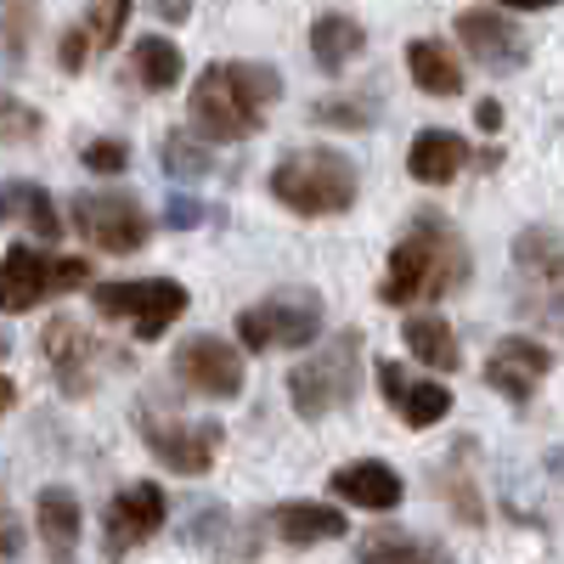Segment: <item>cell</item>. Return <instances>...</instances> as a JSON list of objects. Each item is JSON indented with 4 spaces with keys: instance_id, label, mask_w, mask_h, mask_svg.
<instances>
[{
    "instance_id": "obj_37",
    "label": "cell",
    "mask_w": 564,
    "mask_h": 564,
    "mask_svg": "<svg viewBox=\"0 0 564 564\" xmlns=\"http://www.w3.org/2000/svg\"><path fill=\"white\" fill-rule=\"evenodd\" d=\"M12 406H18V384L7 379V372H0V417H7Z\"/></svg>"
},
{
    "instance_id": "obj_29",
    "label": "cell",
    "mask_w": 564,
    "mask_h": 564,
    "mask_svg": "<svg viewBox=\"0 0 564 564\" xmlns=\"http://www.w3.org/2000/svg\"><path fill=\"white\" fill-rule=\"evenodd\" d=\"M316 124H334V130H367L372 119H379V108H372V97H322L311 108Z\"/></svg>"
},
{
    "instance_id": "obj_30",
    "label": "cell",
    "mask_w": 564,
    "mask_h": 564,
    "mask_svg": "<svg viewBox=\"0 0 564 564\" xmlns=\"http://www.w3.org/2000/svg\"><path fill=\"white\" fill-rule=\"evenodd\" d=\"M29 34H34V7H29V0H7V7H0V57L23 63Z\"/></svg>"
},
{
    "instance_id": "obj_22",
    "label": "cell",
    "mask_w": 564,
    "mask_h": 564,
    "mask_svg": "<svg viewBox=\"0 0 564 564\" xmlns=\"http://www.w3.org/2000/svg\"><path fill=\"white\" fill-rule=\"evenodd\" d=\"M401 345L412 350V361H423L430 372H457L463 367V350H457V334L441 311H412L406 327H401Z\"/></svg>"
},
{
    "instance_id": "obj_10",
    "label": "cell",
    "mask_w": 564,
    "mask_h": 564,
    "mask_svg": "<svg viewBox=\"0 0 564 564\" xmlns=\"http://www.w3.org/2000/svg\"><path fill=\"white\" fill-rule=\"evenodd\" d=\"M170 367H175V379L193 395H209V401H238L243 395V350L215 339V334L181 339Z\"/></svg>"
},
{
    "instance_id": "obj_7",
    "label": "cell",
    "mask_w": 564,
    "mask_h": 564,
    "mask_svg": "<svg viewBox=\"0 0 564 564\" xmlns=\"http://www.w3.org/2000/svg\"><path fill=\"white\" fill-rule=\"evenodd\" d=\"M90 305L108 322H130V334L141 345H153L170 322L186 316L193 294H186L175 276H130V282H102V289L90 294Z\"/></svg>"
},
{
    "instance_id": "obj_18",
    "label": "cell",
    "mask_w": 564,
    "mask_h": 564,
    "mask_svg": "<svg viewBox=\"0 0 564 564\" xmlns=\"http://www.w3.org/2000/svg\"><path fill=\"white\" fill-rule=\"evenodd\" d=\"M34 531L52 564H74L79 558V497L68 486H45L34 497Z\"/></svg>"
},
{
    "instance_id": "obj_3",
    "label": "cell",
    "mask_w": 564,
    "mask_h": 564,
    "mask_svg": "<svg viewBox=\"0 0 564 564\" xmlns=\"http://www.w3.org/2000/svg\"><path fill=\"white\" fill-rule=\"evenodd\" d=\"M356 164L334 148H300V153H282L271 170V198L282 209H294L305 220L322 215H345L356 204Z\"/></svg>"
},
{
    "instance_id": "obj_6",
    "label": "cell",
    "mask_w": 564,
    "mask_h": 564,
    "mask_svg": "<svg viewBox=\"0 0 564 564\" xmlns=\"http://www.w3.org/2000/svg\"><path fill=\"white\" fill-rule=\"evenodd\" d=\"M90 282V260L79 254H45V249H29V243H12L0 254V311L7 316H23L57 294H74Z\"/></svg>"
},
{
    "instance_id": "obj_9",
    "label": "cell",
    "mask_w": 564,
    "mask_h": 564,
    "mask_svg": "<svg viewBox=\"0 0 564 564\" xmlns=\"http://www.w3.org/2000/svg\"><path fill=\"white\" fill-rule=\"evenodd\" d=\"M74 231L97 249V254H135L141 243L153 238V215L141 209L135 193H79L68 204Z\"/></svg>"
},
{
    "instance_id": "obj_25",
    "label": "cell",
    "mask_w": 564,
    "mask_h": 564,
    "mask_svg": "<svg viewBox=\"0 0 564 564\" xmlns=\"http://www.w3.org/2000/svg\"><path fill=\"white\" fill-rule=\"evenodd\" d=\"M356 564H457L441 542L430 536H406V531H372L361 547H356Z\"/></svg>"
},
{
    "instance_id": "obj_39",
    "label": "cell",
    "mask_w": 564,
    "mask_h": 564,
    "mask_svg": "<svg viewBox=\"0 0 564 564\" xmlns=\"http://www.w3.org/2000/svg\"><path fill=\"white\" fill-rule=\"evenodd\" d=\"M0 356H7V339H0Z\"/></svg>"
},
{
    "instance_id": "obj_31",
    "label": "cell",
    "mask_w": 564,
    "mask_h": 564,
    "mask_svg": "<svg viewBox=\"0 0 564 564\" xmlns=\"http://www.w3.org/2000/svg\"><path fill=\"white\" fill-rule=\"evenodd\" d=\"M34 135H40V113L0 90V141H34Z\"/></svg>"
},
{
    "instance_id": "obj_11",
    "label": "cell",
    "mask_w": 564,
    "mask_h": 564,
    "mask_svg": "<svg viewBox=\"0 0 564 564\" xmlns=\"http://www.w3.org/2000/svg\"><path fill=\"white\" fill-rule=\"evenodd\" d=\"M141 446H148L164 468H175V475H204V468L215 463L220 452V430L215 423H186V417H153L141 412Z\"/></svg>"
},
{
    "instance_id": "obj_28",
    "label": "cell",
    "mask_w": 564,
    "mask_h": 564,
    "mask_svg": "<svg viewBox=\"0 0 564 564\" xmlns=\"http://www.w3.org/2000/svg\"><path fill=\"white\" fill-rule=\"evenodd\" d=\"M124 23H130V0H90V12H85V23H79V34L90 40V57L113 52L119 34H124Z\"/></svg>"
},
{
    "instance_id": "obj_35",
    "label": "cell",
    "mask_w": 564,
    "mask_h": 564,
    "mask_svg": "<svg viewBox=\"0 0 564 564\" xmlns=\"http://www.w3.org/2000/svg\"><path fill=\"white\" fill-rule=\"evenodd\" d=\"M186 12H193V0H159V18L164 23H181Z\"/></svg>"
},
{
    "instance_id": "obj_12",
    "label": "cell",
    "mask_w": 564,
    "mask_h": 564,
    "mask_svg": "<svg viewBox=\"0 0 564 564\" xmlns=\"http://www.w3.org/2000/svg\"><path fill=\"white\" fill-rule=\"evenodd\" d=\"M164 513H170V502H164V486H153V480H135V486H124L113 502H108V531H102V547H108V558H124L130 547H141V542H153L159 531H164Z\"/></svg>"
},
{
    "instance_id": "obj_15",
    "label": "cell",
    "mask_w": 564,
    "mask_h": 564,
    "mask_svg": "<svg viewBox=\"0 0 564 564\" xmlns=\"http://www.w3.org/2000/svg\"><path fill=\"white\" fill-rule=\"evenodd\" d=\"M547 372H553V350L536 345V339H520V334L497 339L491 356H486V384L497 395H508V401H525Z\"/></svg>"
},
{
    "instance_id": "obj_20",
    "label": "cell",
    "mask_w": 564,
    "mask_h": 564,
    "mask_svg": "<svg viewBox=\"0 0 564 564\" xmlns=\"http://www.w3.org/2000/svg\"><path fill=\"white\" fill-rule=\"evenodd\" d=\"M0 220H12V226H29L40 243H57L63 238V215H57V198L45 193V186L34 181H0Z\"/></svg>"
},
{
    "instance_id": "obj_27",
    "label": "cell",
    "mask_w": 564,
    "mask_h": 564,
    "mask_svg": "<svg viewBox=\"0 0 564 564\" xmlns=\"http://www.w3.org/2000/svg\"><path fill=\"white\" fill-rule=\"evenodd\" d=\"M159 164H164L175 181H198V175H209V148H204V135H193V130H170V135L159 141Z\"/></svg>"
},
{
    "instance_id": "obj_16",
    "label": "cell",
    "mask_w": 564,
    "mask_h": 564,
    "mask_svg": "<svg viewBox=\"0 0 564 564\" xmlns=\"http://www.w3.org/2000/svg\"><path fill=\"white\" fill-rule=\"evenodd\" d=\"M379 390L401 412L406 430H430V423H441L452 412V390L435 384V379H412L401 361H379Z\"/></svg>"
},
{
    "instance_id": "obj_26",
    "label": "cell",
    "mask_w": 564,
    "mask_h": 564,
    "mask_svg": "<svg viewBox=\"0 0 564 564\" xmlns=\"http://www.w3.org/2000/svg\"><path fill=\"white\" fill-rule=\"evenodd\" d=\"M130 74H135V85H141V90H175V85H181V74H186L181 45H175V40H164V34H141V40L130 45Z\"/></svg>"
},
{
    "instance_id": "obj_34",
    "label": "cell",
    "mask_w": 564,
    "mask_h": 564,
    "mask_svg": "<svg viewBox=\"0 0 564 564\" xmlns=\"http://www.w3.org/2000/svg\"><path fill=\"white\" fill-rule=\"evenodd\" d=\"M164 220H170V226H198V220H204V209H198L193 198H181V204H170V215H164Z\"/></svg>"
},
{
    "instance_id": "obj_17",
    "label": "cell",
    "mask_w": 564,
    "mask_h": 564,
    "mask_svg": "<svg viewBox=\"0 0 564 564\" xmlns=\"http://www.w3.org/2000/svg\"><path fill=\"white\" fill-rule=\"evenodd\" d=\"M334 497L339 502H350V508H367V513H390V508H401V497H406V486H401V475L390 463H379V457H361V463H345V468H334Z\"/></svg>"
},
{
    "instance_id": "obj_1",
    "label": "cell",
    "mask_w": 564,
    "mask_h": 564,
    "mask_svg": "<svg viewBox=\"0 0 564 564\" xmlns=\"http://www.w3.org/2000/svg\"><path fill=\"white\" fill-rule=\"evenodd\" d=\"M282 97V79L265 63H209L186 97V119H193V135L204 141H249L271 102Z\"/></svg>"
},
{
    "instance_id": "obj_5",
    "label": "cell",
    "mask_w": 564,
    "mask_h": 564,
    "mask_svg": "<svg viewBox=\"0 0 564 564\" xmlns=\"http://www.w3.org/2000/svg\"><path fill=\"white\" fill-rule=\"evenodd\" d=\"M513 271H520V294L513 311L542 322L547 334H564V231L531 226L513 238Z\"/></svg>"
},
{
    "instance_id": "obj_21",
    "label": "cell",
    "mask_w": 564,
    "mask_h": 564,
    "mask_svg": "<svg viewBox=\"0 0 564 564\" xmlns=\"http://www.w3.org/2000/svg\"><path fill=\"white\" fill-rule=\"evenodd\" d=\"M271 531L289 547H316V542H339L345 536V513L327 502H282L271 508Z\"/></svg>"
},
{
    "instance_id": "obj_33",
    "label": "cell",
    "mask_w": 564,
    "mask_h": 564,
    "mask_svg": "<svg viewBox=\"0 0 564 564\" xmlns=\"http://www.w3.org/2000/svg\"><path fill=\"white\" fill-rule=\"evenodd\" d=\"M18 553H23V520L0 508V564H12Z\"/></svg>"
},
{
    "instance_id": "obj_36",
    "label": "cell",
    "mask_w": 564,
    "mask_h": 564,
    "mask_svg": "<svg viewBox=\"0 0 564 564\" xmlns=\"http://www.w3.org/2000/svg\"><path fill=\"white\" fill-rule=\"evenodd\" d=\"M475 119H480V130H497V124H502V108H497V102H480Z\"/></svg>"
},
{
    "instance_id": "obj_13",
    "label": "cell",
    "mask_w": 564,
    "mask_h": 564,
    "mask_svg": "<svg viewBox=\"0 0 564 564\" xmlns=\"http://www.w3.org/2000/svg\"><path fill=\"white\" fill-rule=\"evenodd\" d=\"M40 345H45V361H52L57 384H63L68 395H90V390H97V372H102V361H108V356H102V345L90 339L74 316L45 322Z\"/></svg>"
},
{
    "instance_id": "obj_2",
    "label": "cell",
    "mask_w": 564,
    "mask_h": 564,
    "mask_svg": "<svg viewBox=\"0 0 564 564\" xmlns=\"http://www.w3.org/2000/svg\"><path fill=\"white\" fill-rule=\"evenodd\" d=\"M468 282V243L457 238V226L441 215H417L406 226V238L390 249L379 300L384 305H417V300H446Z\"/></svg>"
},
{
    "instance_id": "obj_8",
    "label": "cell",
    "mask_w": 564,
    "mask_h": 564,
    "mask_svg": "<svg viewBox=\"0 0 564 564\" xmlns=\"http://www.w3.org/2000/svg\"><path fill=\"white\" fill-rule=\"evenodd\" d=\"M316 334H322V300L311 289H289L238 311L243 350H300V345H316Z\"/></svg>"
},
{
    "instance_id": "obj_38",
    "label": "cell",
    "mask_w": 564,
    "mask_h": 564,
    "mask_svg": "<svg viewBox=\"0 0 564 564\" xmlns=\"http://www.w3.org/2000/svg\"><path fill=\"white\" fill-rule=\"evenodd\" d=\"M497 7H513V12H542V7H553V0H497Z\"/></svg>"
},
{
    "instance_id": "obj_19",
    "label": "cell",
    "mask_w": 564,
    "mask_h": 564,
    "mask_svg": "<svg viewBox=\"0 0 564 564\" xmlns=\"http://www.w3.org/2000/svg\"><path fill=\"white\" fill-rule=\"evenodd\" d=\"M468 164H475V148H468L457 130H417L412 148H406V170H412V181H423V186H446V181H457Z\"/></svg>"
},
{
    "instance_id": "obj_23",
    "label": "cell",
    "mask_w": 564,
    "mask_h": 564,
    "mask_svg": "<svg viewBox=\"0 0 564 564\" xmlns=\"http://www.w3.org/2000/svg\"><path fill=\"white\" fill-rule=\"evenodd\" d=\"M361 52H367V29H361L356 18H345V12H322V18L311 23V57H316V68L339 74V68L356 63Z\"/></svg>"
},
{
    "instance_id": "obj_24",
    "label": "cell",
    "mask_w": 564,
    "mask_h": 564,
    "mask_svg": "<svg viewBox=\"0 0 564 564\" xmlns=\"http://www.w3.org/2000/svg\"><path fill=\"white\" fill-rule=\"evenodd\" d=\"M406 74L423 97H457L463 90V63L446 52L441 40H412L406 45Z\"/></svg>"
},
{
    "instance_id": "obj_4",
    "label": "cell",
    "mask_w": 564,
    "mask_h": 564,
    "mask_svg": "<svg viewBox=\"0 0 564 564\" xmlns=\"http://www.w3.org/2000/svg\"><path fill=\"white\" fill-rule=\"evenodd\" d=\"M356 379H361V327H345L327 345H316L311 356L294 361L289 372V401L305 423H322L327 412L350 406L356 395Z\"/></svg>"
},
{
    "instance_id": "obj_32",
    "label": "cell",
    "mask_w": 564,
    "mask_h": 564,
    "mask_svg": "<svg viewBox=\"0 0 564 564\" xmlns=\"http://www.w3.org/2000/svg\"><path fill=\"white\" fill-rule=\"evenodd\" d=\"M85 170H97V175H119L130 164V148L119 135H97V141H85V153H79Z\"/></svg>"
},
{
    "instance_id": "obj_14",
    "label": "cell",
    "mask_w": 564,
    "mask_h": 564,
    "mask_svg": "<svg viewBox=\"0 0 564 564\" xmlns=\"http://www.w3.org/2000/svg\"><path fill=\"white\" fill-rule=\"evenodd\" d=\"M457 40H463V52L475 57L480 68H491V74H513V68H525V57H531L525 34L513 29L502 12H457Z\"/></svg>"
}]
</instances>
